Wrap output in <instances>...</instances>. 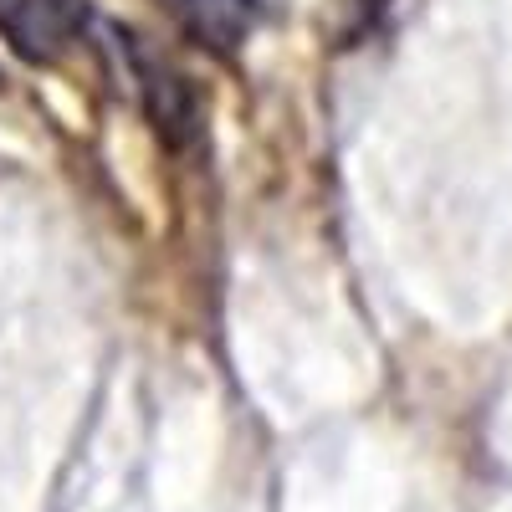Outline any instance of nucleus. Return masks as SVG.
Listing matches in <instances>:
<instances>
[{
  "label": "nucleus",
  "instance_id": "f257e3e1",
  "mask_svg": "<svg viewBox=\"0 0 512 512\" xmlns=\"http://www.w3.org/2000/svg\"><path fill=\"white\" fill-rule=\"evenodd\" d=\"M82 26L77 0H0V31L26 62H57Z\"/></svg>",
  "mask_w": 512,
  "mask_h": 512
},
{
  "label": "nucleus",
  "instance_id": "f03ea898",
  "mask_svg": "<svg viewBox=\"0 0 512 512\" xmlns=\"http://www.w3.org/2000/svg\"><path fill=\"white\" fill-rule=\"evenodd\" d=\"M154 6L169 11L210 52H236L256 21V0H154Z\"/></svg>",
  "mask_w": 512,
  "mask_h": 512
}]
</instances>
